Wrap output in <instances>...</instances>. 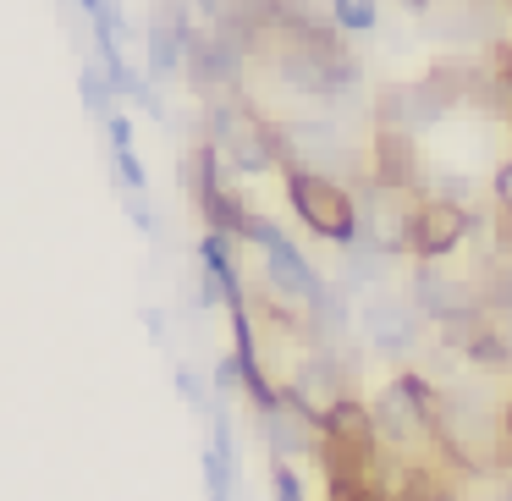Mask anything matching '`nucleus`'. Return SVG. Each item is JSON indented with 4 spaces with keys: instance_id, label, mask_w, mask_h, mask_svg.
Returning a JSON list of instances; mask_svg holds the SVG:
<instances>
[{
    "instance_id": "4",
    "label": "nucleus",
    "mask_w": 512,
    "mask_h": 501,
    "mask_svg": "<svg viewBox=\"0 0 512 501\" xmlns=\"http://www.w3.org/2000/svg\"><path fill=\"white\" fill-rule=\"evenodd\" d=\"M408 303H413V314H424V320H435V325L463 320V314H485L479 287L452 281L446 270H435V265H413V276H408Z\"/></svg>"
},
{
    "instance_id": "6",
    "label": "nucleus",
    "mask_w": 512,
    "mask_h": 501,
    "mask_svg": "<svg viewBox=\"0 0 512 501\" xmlns=\"http://www.w3.org/2000/svg\"><path fill=\"white\" fill-rule=\"evenodd\" d=\"M358 325H364V342L386 358H402L413 353V303L408 298H386V292H369L358 303Z\"/></svg>"
},
{
    "instance_id": "17",
    "label": "nucleus",
    "mask_w": 512,
    "mask_h": 501,
    "mask_svg": "<svg viewBox=\"0 0 512 501\" xmlns=\"http://www.w3.org/2000/svg\"><path fill=\"white\" fill-rule=\"evenodd\" d=\"M490 193H496V210L512 221V155L496 166V182H490Z\"/></svg>"
},
{
    "instance_id": "19",
    "label": "nucleus",
    "mask_w": 512,
    "mask_h": 501,
    "mask_svg": "<svg viewBox=\"0 0 512 501\" xmlns=\"http://www.w3.org/2000/svg\"><path fill=\"white\" fill-rule=\"evenodd\" d=\"M144 325H149V336H155V342H166V320H160L155 309H144Z\"/></svg>"
},
{
    "instance_id": "14",
    "label": "nucleus",
    "mask_w": 512,
    "mask_h": 501,
    "mask_svg": "<svg viewBox=\"0 0 512 501\" xmlns=\"http://www.w3.org/2000/svg\"><path fill=\"white\" fill-rule=\"evenodd\" d=\"M177 397L188 402V408H199V413H210V408H215L210 386H204L199 369H188V364H177Z\"/></svg>"
},
{
    "instance_id": "5",
    "label": "nucleus",
    "mask_w": 512,
    "mask_h": 501,
    "mask_svg": "<svg viewBox=\"0 0 512 501\" xmlns=\"http://www.w3.org/2000/svg\"><path fill=\"white\" fill-rule=\"evenodd\" d=\"M369 182L386 193H408L419 188V149H413V133L397 122H375L369 127Z\"/></svg>"
},
{
    "instance_id": "1",
    "label": "nucleus",
    "mask_w": 512,
    "mask_h": 501,
    "mask_svg": "<svg viewBox=\"0 0 512 501\" xmlns=\"http://www.w3.org/2000/svg\"><path fill=\"white\" fill-rule=\"evenodd\" d=\"M287 171V199L292 210H298V221L309 226L320 243H358V232H364V215H358V199L342 188L336 177H325V171H309V166H281Z\"/></svg>"
},
{
    "instance_id": "15",
    "label": "nucleus",
    "mask_w": 512,
    "mask_h": 501,
    "mask_svg": "<svg viewBox=\"0 0 512 501\" xmlns=\"http://www.w3.org/2000/svg\"><path fill=\"white\" fill-rule=\"evenodd\" d=\"M270 490H276V501H309L298 485V468L281 463V457H270Z\"/></svg>"
},
{
    "instance_id": "2",
    "label": "nucleus",
    "mask_w": 512,
    "mask_h": 501,
    "mask_svg": "<svg viewBox=\"0 0 512 501\" xmlns=\"http://www.w3.org/2000/svg\"><path fill=\"white\" fill-rule=\"evenodd\" d=\"M243 243H254L259 254H265V281H270V292H276V298L309 303L314 292H320V270H314L309 259L292 248V237L281 232L276 221L254 215V221H248V232H243Z\"/></svg>"
},
{
    "instance_id": "23",
    "label": "nucleus",
    "mask_w": 512,
    "mask_h": 501,
    "mask_svg": "<svg viewBox=\"0 0 512 501\" xmlns=\"http://www.w3.org/2000/svg\"><path fill=\"white\" fill-rule=\"evenodd\" d=\"M501 6H512V0H501Z\"/></svg>"
},
{
    "instance_id": "16",
    "label": "nucleus",
    "mask_w": 512,
    "mask_h": 501,
    "mask_svg": "<svg viewBox=\"0 0 512 501\" xmlns=\"http://www.w3.org/2000/svg\"><path fill=\"white\" fill-rule=\"evenodd\" d=\"M122 204H127V215H133V226H138L144 237H155V232H160V226H155V210H149L144 193H122Z\"/></svg>"
},
{
    "instance_id": "10",
    "label": "nucleus",
    "mask_w": 512,
    "mask_h": 501,
    "mask_svg": "<svg viewBox=\"0 0 512 501\" xmlns=\"http://www.w3.org/2000/svg\"><path fill=\"white\" fill-rule=\"evenodd\" d=\"M144 50H149V78H177L182 72V34L166 23V17H149V28H144Z\"/></svg>"
},
{
    "instance_id": "18",
    "label": "nucleus",
    "mask_w": 512,
    "mask_h": 501,
    "mask_svg": "<svg viewBox=\"0 0 512 501\" xmlns=\"http://www.w3.org/2000/svg\"><path fill=\"white\" fill-rule=\"evenodd\" d=\"M232 391H243V369H237V358H221L215 364V397H232Z\"/></svg>"
},
{
    "instance_id": "12",
    "label": "nucleus",
    "mask_w": 512,
    "mask_h": 501,
    "mask_svg": "<svg viewBox=\"0 0 512 501\" xmlns=\"http://www.w3.org/2000/svg\"><path fill=\"white\" fill-rule=\"evenodd\" d=\"M375 17H380L375 0H331V23L347 28V34H369V28H375Z\"/></svg>"
},
{
    "instance_id": "7",
    "label": "nucleus",
    "mask_w": 512,
    "mask_h": 501,
    "mask_svg": "<svg viewBox=\"0 0 512 501\" xmlns=\"http://www.w3.org/2000/svg\"><path fill=\"white\" fill-rule=\"evenodd\" d=\"M386 496L391 501H457V485L430 457H386Z\"/></svg>"
},
{
    "instance_id": "11",
    "label": "nucleus",
    "mask_w": 512,
    "mask_h": 501,
    "mask_svg": "<svg viewBox=\"0 0 512 501\" xmlns=\"http://www.w3.org/2000/svg\"><path fill=\"white\" fill-rule=\"evenodd\" d=\"M78 89H83V111L94 116V122H111V100H116V89H111V78H105V67H83V78H78Z\"/></svg>"
},
{
    "instance_id": "21",
    "label": "nucleus",
    "mask_w": 512,
    "mask_h": 501,
    "mask_svg": "<svg viewBox=\"0 0 512 501\" xmlns=\"http://www.w3.org/2000/svg\"><path fill=\"white\" fill-rule=\"evenodd\" d=\"M501 424H507V435H512V397H507V408H501Z\"/></svg>"
},
{
    "instance_id": "13",
    "label": "nucleus",
    "mask_w": 512,
    "mask_h": 501,
    "mask_svg": "<svg viewBox=\"0 0 512 501\" xmlns=\"http://www.w3.org/2000/svg\"><path fill=\"white\" fill-rule=\"evenodd\" d=\"M325 501H391L380 479H336L325 485Z\"/></svg>"
},
{
    "instance_id": "20",
    "label": "nucleus",
    "mask_w": 512,
    "mask_h": 501,
    "mask_svg": "<svg viewBox=\"0 0 512 501\" xmlns=\"http://www.w3.org/2000/svg\"><path fill=\"white\" fill-rule=\"evenodd\" d=\"M397 6H402V12H413V17H424V12L435 6V0H397Z\"/></svg>"
},
{
    "instance_id": "3",
    "label": "nucleus",
    "mask_w": 512,
    "mask_h": 501,
    "mask_svg": "<svg viewBox=\"0 0 512 501\" xmlns=\"http://www.w3.org/2000/svg\"><path fill=\"white\" fill-rule=\"evenodd\" d=\"M474 232V215H468V204H452V199H419L408 215V254L419 259V265H435V259L457 254L463 248V237Z\"/></svg>"
},
{
    "instance_id": "9",
    "label": "nucleus",
    "mask_w": 512,
    "mask_h": 501,
    "mask_svg": "<svg viewBox=\"0 0 512 501\" xmlns=\"http://www.w3.org/2000/svg\"><path fill=\"white\" fill-rule=\"evenodd\" d=\"M391 276V254L380 243H369V237H358V243H347V259H342V287L358 292V287H380V281Z\"/></svg>"
},
{
    "instance_id": "8",
    "label": "nucleus",
    "mask_w": 512,
    "mask_h": 501,
    "mask_svg": "<svg viewBox=\"0 0 512 501\" xmlns=\"http://www.w3.org/2000/svg\"><path fill=\"white\" fill-rule=\"evenodd\" d=\"M105 144H111L116 188L122 193H149V171H144V160H138V149H133V122H127L122 111L105 122Z\"/></svg>"
},
{
    "instance_id": "22",
    "label": "nucleus",
    "mask_w": 512,
    "mask_h": 501,
    "mask_svg": "<svg viewBox=\"0 0 512 501\" xmlns=\"http://www.w3.org/2000/svg\"><path fill=\"white\" fill-rule=\"evenodd\" d=\"M507 501H512V479H507Z\"/></svg>"
}]
</instances>
